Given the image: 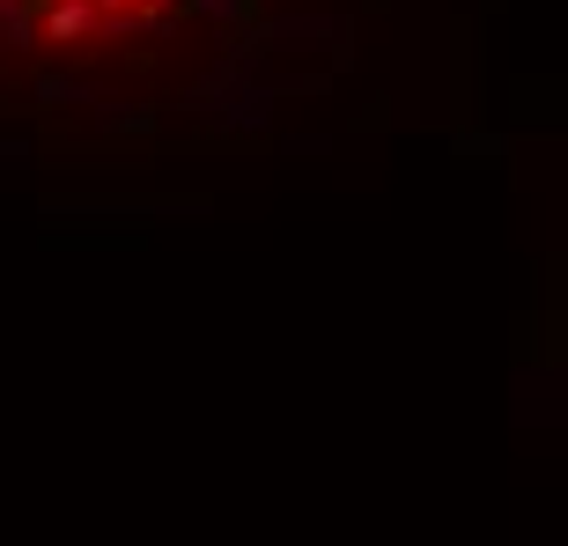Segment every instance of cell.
I'll list each match as a JSON object with an SVG mask.
<instances>
[{"mask_svg": "<svg viewBox=\"0 0 568 546\" xmlns=\"http://www.w3.org/2000/svg\"><path fill=\"white\" fill-rule=\"evenodd\" d=\"M311 0H0V119L133 133L244 97Z\"/></svg>", "mask_w": 568, "mask_h": 546, "instance_id": "1", "label": "cell"}]
</instances>
